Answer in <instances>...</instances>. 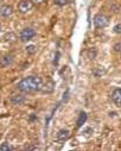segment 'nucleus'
Here are the masks:
<instances>
[{
  "label": "nucleus",
  "instance_id": "6",
  "mask_svg": "<svg viewBox=\"0 0 121 151\" xmlns=\"http://www.w3.org/2000/svg\"><path fill=\"white\" fill-rule=\"evenodd\" d=\"M13 62V56L12 55H4L0 57V68H5L11 65Z\"/></svg>",
  "mask_w": 121,
  "mask_h": 151
},
{
  "label": "nucleus",
  "instance_id": "7",
  "mask_svg": "<svg viewBox=\"0 0 121 151\" xmlns=\"http://www.w3.org/2000/svg\"><path fill=\"white\" fill-rule=\"evenodd\" d=\"M112 101L116 106H121V88H115L112 93Z\"/></svg>",
  "mask_w": 121,
  "mask_h": 151
},
{
  "label": "nucleus",
  "instance_id": "1",
  "mask_svg": "<svg viewBox=\"0 0 121 151\" xmlns=\"http://www.w3.org/2000/svg\"><path fill=\"white\" fill-rule=\"evenodd\" d=\"M42 83H43L42 79L38 76H27L21 81H19L17 88L21 93H33L42 89Z\"/></svg>",
  "mask_w": 121,
  "mask_h": 151
},
{
  "label": "nucleus",
  "instance_id": "9",
  "mask_svg": "<svg viewBox=\"0 0 121 151\" xmlns=\"http://www.w3.org/2000/svg\"><path fill=\"white\" fill-rule=\"evenodd\" d=\"M86 120H87V113L86 112H81L79 114H78L77 120H76V127L77 129H81V127L83 126V124L86 123Z\"/></svg>",
  "mask_w": 121,
  "mask_h": 151
},
{
  "label": "nucleus",
  "instance_id": "2",
  "mask_svg": "<svg viewBox=\"0 0 121 151\" xmlns=\"http://www.w3.org/2000/svg\"><path fill=\"white\" fill-rule=\"evenodd\" d=\"M34 36H36V31H34L33 29H31V27H25V29H23V30L20 31L19 38H20V41H23V42H27V41L32 40Z\"/></svg>",
  "mask_w": 121,
  "mask_h": 151
},
{
  "label": "nucleus",
  "instance_id": "17",
  "mask_svg": "<svg viewBox=\"0 0 121 151\" xmlns=\"http://www.w3.org/2000/svg\"><path fill=\"white\" fill-rule=\"evenodd\" d=\"M0 32H1V25H0Z\"/></svg>",
  "mask_w": 121,
  "mask_h": 151
},
{
  "label": "nucleus",
  "instance_id": "12",
  "mask_svg": "<svg viewBox=\"0 0 121 151\" xmlns=\"http://www.w3.org/2000/svg\"><path fill=\"white\" fill-rule=\"evenodd\" d=\"M26 52H27V54H31V55L34 54V52H36V47H34V45H29V47L26 48Z\"/></svg>",
  "mask_w": 121,
  "mask_h": 151
},
{
  "label": "nucleus",
  "instance_id": "15",
  "mask_svg": "<svg viewBox=\"0 0 121 151\" xmlns=\"http://www.w3.org/2000/svg\"><path fill=\"white\" fill-rule=\"evenodd\" d=\"M114 50H115L116 52H121V42H119V43H116V44L114 45Z\"/></svg>",
  "mask_w": 121,
  "mask_h": 151
},
{
  "label": "nucleus",
  "instance_id": "4",
  "mask_svg": "<svg viewBox=\"0 0 121 151\" xmlns=\"http://www.w3.org/2000/svg\"><path fill=\"white\" fill-rule=\"evenodd\" d=\"M33 9V3L31 0H20L18 4V11L20 13H27Z\"/></svg>",
  "mask_w": 121,
  "mask_h": 151
},
{
  "label": "nucleus",
  "instance_id": "5",
  "mask_svg": "<svg viewBox=\"0 0 121 151\" xmlns=\"http://www.w3.org/2000/svg\"><path fill=\"white\" fill-rule=\"evenodd\" d=\"M13 7L11 5H1L0 6V17L1 18H9L13 14Z\"/></svg>",
  "mask_w": 121,
  "mask_h": 151
},
{
  "label": "nucleus",
  "instance_id": "3",
  "mask_svg": "<svg viewBox=\"0 0 121 151\" xmlns=\"http://www.w3.org/2000/svg\"><path fill=\"white\" fill-rule=\"evenodd\" d=\"M108 17L107 16H105V14H102V13H99V14H96L95 17H94V25H95V27H97V29H103V27H106L107 25H108Z\"/></svg>",
  "mask_w": 121,
  "mask_h": 151
},
{
  "label": "nucleus",
  "instance_id": "10",
  "mask_svg": "<svg viewBox=\"0 0 121 151\" xmlns=\"http://www.w3.org/2000/svg\"><path fill=\"white\" fill-rule=\"evenodd\" d=\"M25 100H26V99H25V96H23V95H13V96H11V104L14 105V106H18V105L24 104Z\"/></svg>",
  "mask_w": 121,
  "mask_h": 151
},
{
  "label": "nucleus",
  "instance_id": "8",
  "mask_svg": "<svg viewBox=\"0 0 121 151\" xmlns=\"http://www.w3.org/2000/svg\"><path fill=\"white\" fill-rule=\"evenodd\" d=\"M69 134H70V132L68 130H59L57 132V134H56V140L63 143L69 138Z\"/></svg>",
  "mask_w": 121,
  "mask_h": 151
},
{
  "label": "nucleus",
  "instance_id": "11",
  "mask_svg": "<svg viewBox=\"0 0 121 151\" xmlns=\"http://www.w3.org/2000/svg\"><path fill=\"white\" fill-rule=\"evenodd\" d=\"M7 150H11V146L7 143H4L0 145V151H7Z\"/></svg>",
  "mask_w": 121,
  "mask_h": 151
},
{
  "label": "nucleus",
  "instance_id": "14",
  "mask_svg": "<svg viewBox=\"0 0 121 151\" xmlns=\"http://www.w3.org/2000/svg\"><path fill=\"white\" fill-rule=\"evenodd\" d=\"M114 32L117 35H121V24H116L114 26Z\"/></svg>",
  "mask_w": 121,
  "mask_h": 151
},
{
  "label": "nucleus",
  "instance_id": "13",
  "mask_svg": "<svg viewBox=\"0 0 121 151\" xmlns=\"http://www.w3.org/2000/svg\"><path fill=\"white\" fill-rule=\"evenodd\" d=\"M67 3H68V0H55V4L58 6H64L67 5Z\"/></svg>",
  "mask_w": 121,
  "mask_h": 151
},
{
  "label": "nucleus",
  "instance_id": "16",
  "mask_svg": "<svg viewBox=\"0 0 121 151\" xmlns=\"http://www.w3.org/2000/svg\"><path fill=\"white\" fill-rule=\"evenodd\" d=\"M31 1H32L33 4H40V3H43L44 0H31Z\"/></svg>",
  "mask_w": 121,
  "mask_h": 151
}]
</instances>
